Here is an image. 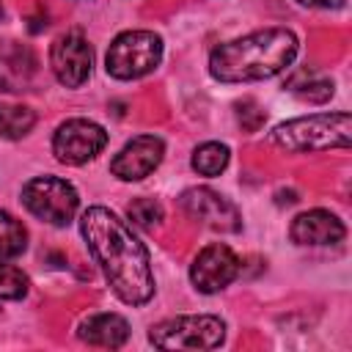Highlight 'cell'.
<instances>
[{
  "mask_svg": "<svg viewBox=\"0 0 352 352\" xmlns=\"http://www.w3.org/2000/svg\"><path fill=\"white\" fill-rule=\"evenodd\" d=\"M28 292V275L14 264H0V300H19Z\"/></svg>",
  "mask_w": 352,
  "mask_h": 352,
  "instance_id": "obj_19",
  "label": "cell"
},
{
  "mask_svg": "<svg viewBox=\"0 0 352 352\" xmlns=\"http://www.w3.org/2000/svg\"><path fill=\"white\" fill-rule=\"evenodd\" d=\"M352 140V116L349 113H319L278 124L272 129V143L292 154L324 151V148H349Z\"/></svg>",
  "mask_w": 352,
  "mask_h": 352,
  "instance_id": "obj_3",
  "label": "cell"
},
{
  "mask_svg": "<svg viewBox=\"0 0 352 352\" xmlns=\"http://www.w3.org/2000/svg\"><path fill=\"white\" fill-rule=\"evenodd\" d=\"M80 231L88 250L102 264V272L118 300L129 305H143L154 294L151 258L143 242L104 206H91L80 217Z\"/></svg>",
  "mask_w": 352,
  "mask_h": 352,
  "instance_id": "obj_1",
  "label": "cell"
},
{
  "mask_svg": "<svg viewBox=\"0 0 352 352\" xmlns=\"http://www.w3.org/2000/svg\"><path fill=\"white\" fill-rule=\"evenodd\" d=\"M289 234L297 245H336L344 239L346 228L336 214L324 209H311L294 217Z\"/></svg>",
  "mask_w": 352,
  "mask_h": 352,
  "instance_id": "obj_12",
  "label": "cell"
},
{
  "mask_svg": "<svg viewBox=\"0 0 352 352\" xmlns=\"http://www.w3.org/2000/svg\"><path fill=\"white\" fill-rule=\"evenodd\" d=\"M28 248V231L25 226L0 209V258H14Z\"/></svg>",
  "mask_w": 352,
  "mask_h": 352,
  "instance_id": "obj_16",
  "label": "cell"
},
{
  "mask_svg": "<svg viewBox=\"0 0 352 352\" xmlns=\"http://www.w3.org/2000/svg\"><path fill=\"white\" fill-rule=\"evenodd\" d=\"M107 146V132L88 118H69L52 138V151L66 165H82Z\"/></svg>",
  "mask_w": 352,
  "mask_h": 352,
  "instance_id": "obj_7",
  "label": "cell"
},
{
  "mask_svg": "<svg viewBox=\"0 0 352 352\" xmlns=\"http://www.w3.org/2000/svg\"><path fill=\"white\" fill-rule=\"evenodd\" d=\"M226 338V324L217 316H176L151 327L148 341L157 349H214Z\"/></svg>",
  "mask_w": 352,
  "mask_h": 352,
  "instance_id": "obj_5",
  "label": "cell"
},
{
  "mask_svg": "<svg viewBox=\"0 0 352 352\" xmlns=\"http://www.w3.org/2000/svg\"><path fill=\"white\" fill-rule=\"evenodd\" d=\"M77 336L85 341V344H94V346H107V349H116L121 346L126 338H129V324L124 316L118 314H96V316H88Z\"/></svg>",
  "mask_w": 352,
  "mask_h": 352,
  "instance_id": "obj_14",
  "label": "cell"
},
{
  "mask_svg": "<svg viewBox=\"0 0 352 352\" xmlns=\"http://www.w3.org/2000/svg\"><path fill=\"white\" fill-rule=\"evenodd\" d=\"M0 19H3V6H0Z\"/></svg>",
  "mask_w": 352,
  "mask_h": 352,
  "instance_id": "obj_22",
  "label": "cell"
},
{
  "mask_svg": "<svg viewBox=\"0 0 352 352\" xmlns=\"http://www.w3.org/2000/svg\"><path fill=\"white\" fill-rule=\"evenodd\" d=\"M297 3H302L308 8H338V6H344V0H297Z\"/></svg>",
  "mask_w": 352,
  "mask_h": 352,
  "instance_id": "obj_21",
  "label": "cell"
},
{
  "mask_svg": "<svg viewBox=\"0 0 352 352\" xmlns=\"http://www.w3.org/2000/svg\"><path fill=\"white\" fill-rule=\"evenodd\" d=\"M50 66L60 85L77 88L88 80L94 66V50L80 33H63L50 50Z\"/></svg>",
  "mask_w": 352,
  "mask_h": 352,
  "instance_id": "obj_8",
  "label": "cell"
},
{
  "mask_svg": "<svg viewBox=\"0 0 352 352\" xmlns=\"http://www.w3.org/2000/svg\"><path fill=\"white\" fill-rule=\"evenodd\" d=\"M182 209L198 220L201 226L212 228V231H239V212L236 206L223 198L220 192L209 190V187H190L182 192L179 198Z\"/></svg>",
  "mask_w": 352,
  "mask_h": 352,
  "instance_id": "obj_9",
  "label": "cell"
},
{
  "mask_svg": "<svg viewBox=\"0 0 352 352\" xmlns=\"http://www.w3.org/2000/svg\"><path fill=\"white\" fill-rule=\"evenodd\" d=\"M292 91L300 96V99H308V102H327L333 96V82L330 80H311L308 82H300V80H292L289 82Z\"/></svg>",
  "mask_w": 352,
  "mask_h": 352,
  "instance_id": "obj_20",
  "label": "cell"
},
{
  "mask_svg": "<svg viewBox=\"0 0 352 352\" xmlns=\"http://www.w3.org/2000/svg\"><path fill=\"white\" fill-rule=\"evenodd\" d=\"M36 72V58L28 47L8 41L0 44V91H22Z\"/></svg>",
  "mask_w": 352,
  "mask_h": 352,
  "instance_id": "obj_13",
  "label": "cell"
},
{
  "mask_svg": "<svg viewBox=\"0 0 352 352\" xmlns=\"http://www.w3.org/2000/svg\"><path fill=\"white\" fill-rule=\"evenodd\" d=\"M22 204L38 220L50 226H66L74 217L80 198L69 182L58 176H36L22 187Z\"/></svg>",
  "mask_w": 352,
  "mask_h": 352,
  "instance_id": "obj_6",
  "label": "cell"
},
{
  "mask_svg": "<svg viewBox=\"0 0 352 352\" xmlns=\"http://www.w3.org/2000/svg\"><path fill=\"white\" fill-rule=\"evenodd\" d=\"M236 275H239V258L228 245H220V242L206 245L190 267V280L204 294H214L226 289Z\"/></svg>",
  "mask_w": 352,
  "mask_h": 352,
  "instance_id": "obj_10",
  "label": "cell"
},
{
  "mask_svg": "<svg viewBox=\"0 0 352 352\" xmlns=\"http://www.w3.org/2000/svg\"><path fill=\"white\" fill-rule=\"evenodd\" d=\"M160 58H162V38L157 33L126 30L113 38L107 58H104V69L116 80H138L154 72Z\"/></svg>",
  "mask_w": 352,
  "mask_h": 352,
  "instance_id": "obj_4",
  "label": "cell"
},
{
  "mask_svg": "<svg viewBox=\"0 0 352 352\" xmlns=\"http://www.w3.org/2000/svg\"><path fill=\"white\" fill-rule=\"evenodd\" d=\"M226 165H228V146L223 143H204L192 154V168L201 176H217L226 170Z\"/></svg>",
  "mask_w": 352,
  "mask_h": 352,
  "instance_id": "obj_17",
  "label": "cell"
},
{
  "mask_svg": "<svg viewBox=\"0 0 352 352\" xmlns=\"http://www.w3.org/2000/svg\"><path fill=\"white\" fill-rule=\"evenodd\" d=\"M36 124V113L25 104H0V138L19 140Z\"/></svg>",
  "mask_w": 352,
  "mask_h": 352,
  "instance_id": "obj_15",
  "label": "cell"
},
{
  "mask_svg": "<svg viewBox=\"0 0 352 352\" xmlns=\"http://www.w3.org/2000/svg\"><path fill=\"white\" fill-rule=\"evenodd\" d=\"M126 214H129V220H132L135 226H140V228H154V226H160V220H162V206H160L154 198H135V201L126 206Z\"/></svg>",
  "mask_w": 352,
  "mask_h": 352,
  "instance_id": "obj_18",
  "label": "cell"
},
{
  "mask_svg": "<svg viewBox=\"0 0 352 352\" xmlns=\"http://www.w3.org/2000/svg\"><path fill=\"white\" fill-rule=\"evenodd\" d=\"M165 146L157 135H138L132 138L110 162V173L121 182H138L146 179L160 162H162Z\"/></svg>",
  "mask_w": 352,
  "mask_h": 352,
  "instance_id": "obj_11",
  "label": "cell"
},
{
  "mask_svg": "<svg viewBox=\"0 0 352 352\" xmlns=\"http://www.w3.org/2000/svg\"><path fill=\"white\" fill-rule=\"evenodd\" d=\"M297 55V36L286 28H264L212 50L209 72L220 82H250L280 74Z\"/></svg>",
  "mask_w": 352,
  "mask_h": 352,
  "instance_id": "obj_2",
  "label": "cell"
}]
</instances>
